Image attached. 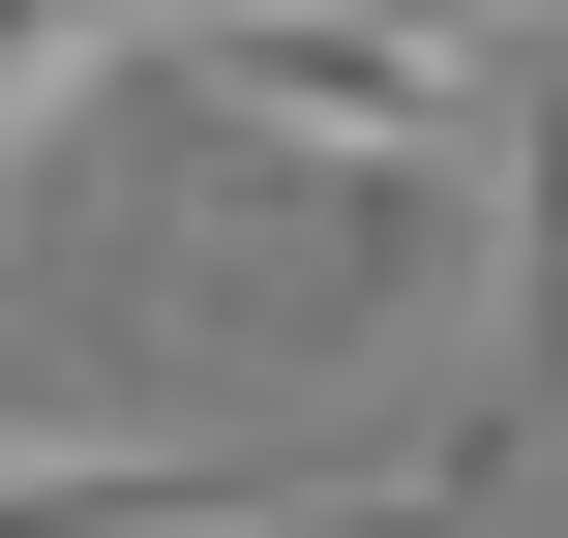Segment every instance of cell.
Instances as JSON below:
<instances>
[{
    "instance_id": "1",
    "label": "cell",
    "mask_w": 568,
    "mask_h": 538,
    "mask_svg": "<svg viewBox=\"0 0 568 538\" xmlns=\"http://www.w3.org/2000/svg\"><path fill=\"white\" fill-rule=\"evenodd\" d=\"M120 60H150V0H0V180H30V150L120 90Z\"/></svg>"
},
{
    "instance_id": "2",
    "label": "cell",
    "mask_w": 568,
    "mask_h": 538,
    "mask_svg": "<svg viewBox=\"0 0 568 538\" xmlns=\"http://www.w3.org/2000/svg\"><path fill=\"white\" fill-rule=\"evenodd\" d=\"M449 30H568V0H449Z\"/></svg>"
}]
</instances>
